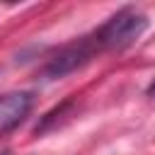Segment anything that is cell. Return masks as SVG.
I'll use <instances>...</instances> for the list:
<instances>
[{
    "label": "cell",
    "mask_w": 155,
    "mask_h": 155,
    "mask_svg": "<svg viewBox=\"0 0 155 155\" xmlns=\"http://www.w3.org/2000/svg\"><path fill=\"white\" fill-rule=\"evenodd\" d=\"M145 92H148V97H155V80L148 85V90H145Z\"/></svg>",
    "instance_id": "4"
},
{
    "label": "cell",
    "mask_w": 155,
    "mask_h": 155,
    "mask_svg": "<svg viewBox=\"0 0 155 155\" xmlns=\"http://www.w3.org/2000/svg\"><path fill=\"white\" fill-rule=\"evenodd\" d=\"M145 29H148V17L136 7H124L116 15H111L102 27H97L92 31V36L102 53L104 51H124L133 41H138Z\"/></svg>",
    "instance_id": "1"
},
{
    "label": "cell",
    "mask_w": 155,
    "mask_h": 155,
    "mask_svg": "<svg viewBox=\"0 0 155 155\" xmlns=\"http://www.w3.org/2000/svg\"><path fill=\"white\" fill-rule=\"evenodd\" d=\"M34 107L31 92H10L0 97V133L17 128Z\"/></svg>",
    "instance_id": "3"
},
{
    "label": "cell",
    "mask_w": 155,
    "mask_h": 155,
    "mask_svg": "<svg viewBox=\"0 0 155 155\" xmlns=\"http://www.w3.org/2000/svg\"><path fill=\"white\" fill-rule=\"evenodd\" d=\"M97 53H102V51H99V46H97V41H94L92 34L80 36V39H73L70 44L56 48V51L46 58V63H44V68H41V75H44L46 80L65 78V75L75 73L78 68L87 65Z\"/></svg>",
    "instance_id": "2"
},
{
    "label": "cell",
    "mask_w": 155,
    "mask_h": 155,
    "mask_svg": "<svg viewBox=\"0 0 155 155\" xmlns=\"http://www.w3.org/2000/svg\"><path fill=\"white\" fill-rule=\"evenodd\" d=\"M0 155H10V150H2V153H0Z\"/></svg>",
    "instance_id": "5"
}]
</instances>
